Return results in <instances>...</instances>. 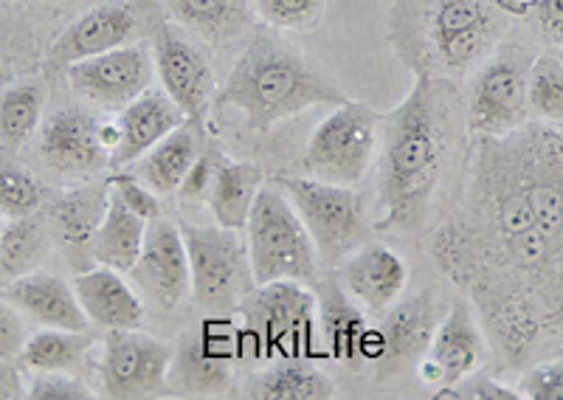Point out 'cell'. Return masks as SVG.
I'll return each instance as SVG.
<instances>
[{"label":"cell","mask_w":563,"mask_h":400,"mask_svg":"<svg viewBox=\"0 0 563 400\" xmlns=\"http://www.w3.org/2000/svg\"><path fill=\"white\" fill-rule=\"evenodd\" d=\"M29 400H97L99 395L70 373H32L26 384Z\"/></svg>","instance_id":"f35d334b"},{"label":"cell","mask_w":563,"mask_h":400,"mask_svg":"<svg viewBox=\"0 0 563 400\" xmlns=\"http://www.w3.org/2000/svg\"><path fill=\"white\" fill-rule=\"evenodd\" d=\"M186 252L192 268V302L206 316H234L245 297L256 288L249 248L238 229L192 226L184 223Z\"/></svg>","instance_id":"30bf717a"},{"label":"cell","mask_w":563,"mask_h":400,"mask_svg":"<svg viewBox=\"0 0 563 400\" xmlns=\"http://www.w3.org/2000/svg\"><path fill=\"white\" fill-rule=\"evenodd\" d=\"M150 48H153L155 77L164 93L184 110L189 122L206 127V116L214 102V71L209 54L178 23H158L153 29Z\"/></svg>","instance_id":"5bb4252c"},{"label":"cell","mask_w":563,"mask_h":400,"mask_svg":"<svg viewBox=\"0 0 563 400\" xmlns=\"http://www.w3.org/2000/svg\"><path fill=\"white\" fill-rule=\"evenodd\" d=\"M333 274L341 288L372 316H380L404 297L411 279L404 254L375 240H366L364 246L346 254Z\"/></svg>","instance_id":"ffe728a7"},{"label":"cell","mask_w":563,"mask_h":400,"mask_svg":"<svg viewBox=\"0 0 563 400\" xmlns=\"http://www.w3.org/2000/svg\"><path fill=\"white\" fill-rule=\"evenodd\" d=\"M139 12L130 3H99L70 20L52 46V59L59 65L79 63L135 43Z\"/></svg>","instance_id":"44dd1931"},{"label":"cell","mask_w":563,"mask_h":400,"mask_svg":"<svg viewBox=\"0 0 563 400\" xmlns=\"http://www.w3.org/2000/svg\"><path fill=\"white\" fill-rule=\"evenodd\" d=\"M243 232L256 285L279 279L313 285L324 274L308 226L282 189L263 184Z\"/></svg>","instance_id":"8992f818"},{"label":"cell","mask_w":563,"mask_h":400,"mask_svg":"<svg viewBox=\"0 0 563 400\" xmlns=\"http://www.w3.org/2000/svg\"><path fill=\"white\" fill-rule=\"evenodd\" d=\"M525 400H563V358L536 362L519 381Z\"/></svg>","instance_id":"ab89813d"},{"label":"cell","mask_w":563,"mask_h":400,"mask_svg":"<svg viewBox=\"0 0 563 400\" xmlns=\"http://www.w3.org/2000/svg\"><path fill=\"white\" fill-rule=\"evenodd\" d=\"M282 192L288 195L301 223L308 226L324 271H333L346 254L375 234L369 200L358 187H339L299 175L282 178Z\"/></svg>","instance_id":"9c48e42d"},{"label":"cell","mask_w":563,"mask_h":400,"mask_svg":"<svg viewBox=\"0 0 563 400\" xmlns=\"http://www.w3.org/2000/svg\"><path fill=\"white\" fill-rule=\"evenodd\" d=\"M240 358L243 344L238 322L231 316L200 319L173 347L167 392L180 398H214L229 392Z\"/></svg>","instance_id":"8fae6325"},{"label":"cell","mask_w":563,"mask_h":400,"mask_svg":"<svg viewBox=\"0 0 563 400\" xmlns=\"http://www.w3.org/2000/svg\"><path fill=\"white\" fill-rule=\"evenodd\" d=\"M108 187L113 198L122 200L130 212L144 218L147 223L150 220L161 218V195L153 192L147 184L141 181L133 169H115V175H110L108 178Z\"/></svg>","instance_id":"74e56055"},{"label":"cell","mask_w":563,"mask_h":400,"mask_svg":"<svg viewBox=\"0 0 563 400\" xmlns=\"http://www.w3.org/2000/svg\"><path fill=\"white\" fill-rule=\"evenodd\" d=\"M465 108L456 82L415 77L404 102L380 122L375 158V234H415L434 214L451 164L465 158Z\"/></svg>","instance_id":"7a4b0ae2"},{"label":"cell","mask_w":563,"mask_h":400,"mask_svg":"<svg viewBox=\"0 0 563 400\" xmlns=\"http://www.w3.org/2000/svg\"><path fill=\"white\" fill-rule=\"evenodd\" d=\"M499 0H391L389 43L415 77L460 85L510 34Z\"/></svg>","instance_id":"277c9868"},{"label":"cell","mask_w":563,"mask_h":400,"mask_svg":"<svg viewBox=\"0 0 563 400\" xmlns=\"http://www.w3.org/2000/svg\"><path fill=\"white\" fill-rule=\"evenodd\" d=\"M487 338L465 297H454L431 338L429 349L415 364V378L426 389H449L465 381L485 364Z\"/></svg>","instance_id":"2e32d148"},{"label":"cell","mask_w":563,"mask_h":400,"mask_svg":"<svg viewBox=\"0 0 563 400\" xmlns=\"http://www.w3.org/2000/svg\"><path fill=\"white\" fill-rule=\"evenodd\" d=\"M263 169L256 167V164L220 158L218 169H214V184H211L209 200H206L214 223L243 232L256 192L263 189Z\"/></svg>","instance_id":"f1b7e54d"},{"label":"cell","mask_w":563,"mask_h":400,"mask_svg":"<svg viewBox=\"0 0 563 400\" xmlns=\"http://www.w3.org/2000/svg\"><path fill=\"white\" fill-rule=\"evenodd\" d=\"M45 88L34 79L18 82L0 93V144L18 149L37 133L43 122Z\"/></svg>","instance_id":"d6a6232c"},{"label":"cell","mask_w":563,"mask_h":400,"mask_svg":"<svg viewBox=\"0 0 563 400\" xmlns=\"http://www.w3.org/2000/svg\"><path fill=\"white\" fill-rule=\"evenodd\" d=\"M558 54H561V59H563V52H558Z\"/></svg>","instance_id":"7dc6e473"},{"label":"cell","mask_w":563,"mask_h":400,"mask_svg":"<svg viewBox=\"0 0 563 400\" xmlns=\"http://www.w3.org/2000/svg\"><path fill=\"white\" fill-rule=\"evenodd\" d=\"M3 226H7V223H3V214H0V237H3Z\"/></svg>","instance_id":"bcb514c9"},{"label":"cell","mask_w":563,"mask_h":400,"mask_svg":"<svg viewBox=\"0 0 563 400\" xmlns=\"http://www.w3.org/2000/svg\"><path fill=\"white\" fill-rule=\"evenodd\" d=\"M234 316L245 362L276 364L310 358V349L316 347L313 285L294 279L256 285Z\"/></svg>","instance_id":"5b68a950"},{"label":"cell","mask_w":563,"mask_h":400,"mask_svg":"<svg viewBox=\"0 0 563 400\" xmlns=\"http://www.w3.org/2000/svg\"><path fill=\"white\" fill-rule=\"evenodd\" d=\"M499 3L507 9V12L512 14V18H516V14H519V9H521V3H527V0H499Z\"/></svg>","instance_id":"f6af8a7d"},{"label":"cell","mask_w":563,"mask_h":400,"mask_svg":"<svg viewBox=\"0 0 563 400\" xmlns=\"http://www.w3.org/2000/svg\"><path fill=\"white\" fill-rule=\"evenodd\" d=\"M144 234H147V220L130 212L119 198L108 195V209H104V218L97 229L93 246H90V257L97 265H108V268L128 274L139 259Z\"/></svg>","instance_id":"f546056e"},{"label":"cell","mask_w":563,"mask_h":400,"mask_svg":"<svg viewBox=\"0 0 563 400\" xmlns=\"http://www.w3.org/2000/svg\"><path fill=\"white\" fill-rule=\"evenodd\" d=\"M251 7L276 32H310L324 18L327 0H251Z\"/></svg>","instance_id":"d590c367"},{"label":"cell","mask_w":563,"mask_h":400,"mask_svg":"<svg viewBox=\"0 0 563 400\" xmlns=\"http://www.w3.org/2000/svg\"><path fill=\"white\" fill-rule=\"evenodd\" d=\"M0 297L7 299L18 313H23V319H32L40 327L88 330L90 324L79 308L74 282H65L52 271L37 268V271L9 279Z\"/></svg>","instance_id":"7402d4cb"},{"label":"cell","mask_w":563,"mask_h":400,"mask_svg":"<svg viewBox=\"0 0 563 400\" xmlns=\"http://www.w3.org/2000/svg\"><path fill=\"white\" fill-rule=\"evenodd\" d=\"M527 102H530V119L563 124V59L552 48L532 57L530 77H527Z\"/></svg>","instance_id":"836d02e7"},{"label":"cell","mask_w":563,"mask_h":400,"mask_svg":"<svg viewBox=\"0 0 563 400\" xmlns=\"http://www.w3.org/2000/svg\"><path fill=\"white\" fill-rule=\"evenodd\" d=\"M378 110L364 102L335 104L310 133L301 153V173L339 187H361L375 169L380 144Z\"/></svg>","instance_id":"ba28073f"},{"label":"cell","mask_w":563,"mask_h":400,"mask_svg":"<svg viewBox=\"0 0 563 400\" xmlns=\"http://www.w3.org/2000/svg\"><path fill=\"white\" fill-rule=\"evenodd\" d=\"M52 237V223L40 212L9 220L0 237V277L14 279L37 271L40 263L48 257Z\"/></svg>","instance_id":"1f68e13d"},{"label":"cell","mask_w":563,"mask_h":400,"mask_svg":"<svg viewBox=\"0 0 563 400\" xmlns=\"http://www.w3.org/2000/svg\"><path fill=\"white\" fill-rule=\"evenodd\" d=\"M200 153H203V124H195L186 119L167 138H161L150 153L141 155L130 169L153 192L175 195Z\"/></svg>","instance_id":"484cf974"},{"label":"cell","mask_w":563,"mask_h":400,"mask_svg":"<svg viewBox=\"0 0 563 400\" xmlns=\"http://www.w3.org/2000/svg\"><path fill=\"white\" fill-rule=\"evenodd\" d=\"M26 398V384L23 375L14 367L12 358H0V400Z\"/></svg>","instance_id":"ee69618b"},{"label":"cell","mask_w":563,"mask_h":400,"mask_svg":"<svg viewBox=\"0 0 563 400\" xmlns=\"http://www.w3.org/2000/svg\"><path fill=\"white\" fill-rule=\"evenodd\" d=\"M43 207V184L20 164L0 162V214L9 220L37 214Z\"/></svg>","instance_id":"e575fe53"},{"label":"cell","mask_w":563,"mask_h":400,"mask_svg":"<svg viewBox=\"0 0 563 400\" xmlns=\"http://www.w3.org/2000/svg\"><path fill=\"white\" fill-rule=\"evenodd\" d=\"M445 310H449V302L431 288L409 293V297L404 293L389 310H384L378 322L380 338H384V355L378 367H384L386 373L415 369L422 353L429 349Z\"/></svg>","instance_id":"d6986e66"},{"label":"cell","mask_w":563,"mask_h":400,"mask_svg":"<svg viewBox=\"0 0 563 400\" xmlns=\"http://www.w3.org/2000/svg\"><path fill=\"white\" fill-rule=\"evenodd\" d=\"M119 147H115L110 167L130 169L141 155L150 153L161 138H167L173 130L186 122L184 110L164 91L141 93L139 99L119 110Z\"/></svg>","instance_id":"cb8c5ba5"},{"label":"cell","mask_w":563,"mask_h":400,"mask_svg":"<svg viewBox=\"0 0 563 400\" xmlns=\"http://www.w3.org/2000/svg\"><path fill=\"white\" fill-rule=\"evenodd\" d=\"M218 162L220 155L209 153V149H203V153L195 158V164L189 167V173H186V178L180 181L178 192H175V198L180 200V203H200V200H209V192H211V184H214V169H218Z\"/></svg>","instance_id":"b9f144b4"},{"label":"cell","mask_w":563,"mask_h":400,"mask_svg":"<svg viewBox=\"0 0 563 400\" xmlns=\"http://www.w3.org/2000/svg\"><path fill=\"white\" fill-rule=\"evenodd\" d=\"M532 57L525 40L507 34L471 71L462 97L467 136H505L530 122L527 77Z\"/></svg>","instance_id":"52a82bcc"},{"label":"cell","mask_w":563,"mask_h":400,"mask_svg":"<svg viewBox=\"0 0 563 400\" xmlns=\"http://www.w3.org/2000/svg\"><path fill=\"white\" fill-rule=\"evenodd\" d=\"M40 158L59 178H88L110 164L102 119L85 108L57 110L40 130Z\"/></svg>","instance_id":"ac0fdd59"},{"label":"cell","mask_w":563,"mask_h":400,"mask_svg":"<svg viewBox=\"0 0 563 400\" xmlns=\"http://www.w3.org/2000/svg\"><path fill=\"white\" fill-rule=\"evenodd\" d=\"M68 88L82 102L102 110H122L153 88V48L144 43L113 48L97 57L65 65Z\"/></svg>","instance_id":"9a60e30c"},{"label":"cell","mask_w":563,"mask_h":400,"mask_svg":"<svg viewBox=\"0 0 563 400\" xmlns=\"http://www.w3.org/2000/svg\"><path fill=\"white\" fill-rule=\"evenodd\" d=\"M169 20L203 43H231L251 26L249 0H164Z\"/></svg>","instance_id":"83f0119b"},{"label":"cell","mask_w":563,"mask_h":400,"mask_svg":"<svg viewBox=\"0 0 563 400\" xmlns=\"http://www.w3.org/2000/svg\"><path fill=\"white\" fill-rule=\"evenodd\" d=\"M251 400H333L339 387L310 358H290V362L265 364L245 387Z\"/></svg>","instance_id":"4316f807"},{"label":"cell","mask_w":563,"mask_h":400,"mask_svg":"<svg viewBox=\"0 0 563 400\" xmlns=\"http://www.w3.org/2000/svg\"><path fill=\"white\" fill-rule=\"evenodd\" d=\"M135 291L147 297L155 308L175 310L192 297V268L186 252L184 232L175 220L155 218L147 223L144 246L130 268Z\"/></svg>","instance_id":"e0dca14e"},{"label":"cell","mask_w":563,"mask_h":400,"mask_svg":"<svg viewBox=\"0 0 563 400\" xmlns=\"http://www.w3.org/2000/svg\"><path fill=\"white\" fill-rule=\"evenodd\" d=\"M26 338L23 313H18L7 299L0 297V358H20Z\"/></svg>","instance_id":"7bdbcfd3"},{"label":"cell","mask_w":563,"mask_h":400,"mask_svg":"<svg viewBox=\"0 0 563 400\" xmlns=\"http://www.w3.org/2000/svg\"><path fill=\"white\" fill-rule=\"evenodd\" d=\"M437 400H525L516 387L505 381H496L490 375L474 373L465 381L454 384L449 389L434 392Z\"/></svg>","instance_id":"60d3db41"},{"label":"cell","mask_w":563,"mask_h":400,"mask_svg":"<svg viewBox=\"0 0 563 400\" xmlns=\"http://www.w3.org/2000/svg\"><path fill=\"white\" fill-rule=\"evenodd\" d=\"M519 14L541 46L563 52V0H527Z\"/></svg>","instance_id":"8d00e7d4"},{"label":"cell","mask_w":563,"mask_h":400,"mask_svg":"<svg viewBox=\"0 0 563 400\" xmlns=\"http://www.w3.org/2000/svg\"><path fill=\"white\" fill-rule=\"evenodd\" d=\"M85 319L99 330H135L144 324V302L139 291L108 265H93L74 279Z\"/></svg>","instance_id":"603a6c76"},{"label":"cell","mask_w":563,"mask_h":400,"mask_svg":"<svg viewBox=\"0 0 563 400\" xmlns=\"http://www.w3.org/2000/svg\"><path fill=\"white\" fill-rule=\"evenodd\" d=\"M93 344L88 330L43 327L26 338L20 362L29 373H74L82 367Z\"/></svg>","instance_id":"4dcf8cb0"},{"label":"cell","mask_w":563,"mask_h":400,"mask_svg":"<svg viewBox=\"0 0 563 400\" xmlns=\"http://www.w3.org/2000/svg\"><path fill=\"white\" fill-rule=\"evenodd\" d=\"M108 181L82 184L59 195L52 207V232L74 265L93 263L90 246L108 209Z\"/></svg>","instance_id":"d4e9b609"},{"label":"cell","mask_w":563,"mask_h":400,"mask_svg":"<svg viewBox=\"0 0 563 400\" xmlns=\"http://www.w3.org/2000/svg\"><path fill=\"white\" fill-rule=\"evenodd\" d=\"M346 102L339 79L276 29L254 32L214 91V110H238L256 136L319 104Z\"/></svg>","instance_id":"3957f363"},{"label":"cell","mask_w":563,"mask_h":400,"mask_svg":"<svg viewBox=\"0 0 563 400\" xmlns=\"http://www.w3.org/2000/svg\"><path fill=\"white\" fill-rule=\"evenodd\" d=\"M437 271L519 369L563 342V127L530 119L471 136L454 207L431 232Z\"/></svg>","instance_id":"6da1fadb"},{"label":"cell","mask_w":563,"mask_h":400,"mask_svg":"<svg viewBox=\"0 0 563 400\" xmlns=\"http://www.w3.org/2000/svg\"><path fill=\"white\" fill-rule=\"evenodd\" d=\"M316 291V344L330 362L358 373L366 367H378L384 355V338L378 324L366 319L350 293L341 288L333 271H324L313 282Z\"/></svg>","instance_id":"7c38bea8"},{"label":"cell","mask_w":563,"mask_h":400,"mask_svg":"<svg viewBox=\"0 0 563 400\" xmlns=\"http://www.w3.org/2000/svg\"><path fill=\"white\" fill-rule=\"evenodd\" d=\"M173 344L135 330H108L99 353V384L104 398L144 400L167 395Z\"/></svg>","instance_id":"4fadbf2b"}]
</instances>
